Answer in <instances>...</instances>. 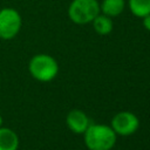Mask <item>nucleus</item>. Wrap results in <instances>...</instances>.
I'll return each mask as SVG.
<instances>
[{
    "label": "nucleus",
    "mask_w": 150,
    "mask_h": 150,
    "mask_svg": "<svg viewBox=\"0 0 150 150\" xmlns=\"http://www.w3.org/2000/svg\"><path fill=\"white\" fill-rule=\"evenodd\" d=\"M84 134V143L89 150H110L116 143V132L104 124H90Z\"/></svg>",
    "instance_id": "nucleus-1"
},
{
    "label": "nucleus",
    "mask_w": 150,
    "mask_h": 150,
    "mask_svg": "<svg viewBox=\"0 0 150 150\" xmlns=\"http://www.w3.org/2000/svg\"><path fill=\"white\" fill-rule=\"evenodd\" d=\"M28 71L33 79L40 82H49L56 77L59 64L57 61L48 54H36L29 60Z\"/></svg>",
    "instance_id": "nucleus-2"
},
{
    "label": "nucleus",
    "mask_w": 150,
    "mask_h": 150,
    "mask_svg": "<svg viewBox=\"0 0 150 150\" xmlns=\"http://www.w3.org/2000/svg\"><path fill=\"white\" fill-rule=\"evenodd\" d=\"M68 18L75 25H87L101 13L97 0H71L68 6Z\"/></svg>",
    "instance_id": "nucleus-3"
},
{
    "label": "nucleus",
    "mask_w": 150,
    "mask_h": 150,
    "mask_svg": "<svg viewBox=\"0 0 150 150\" xmlns=\"http://www.w3.org/2000/svg\"><path fill=\"white\" fill-rule=\"evenodd\" d=\"M22 26V18L20 13L11 7L0 9V39L12 40L14 39Z\"/></svg>",
    "instance_id": "nucleus-4"
},
{
    "label": "nucleus",
    "mask_w": 150,
    "mask_h": 150,
    "mask_svg": "<svg viewBox=\"0 0 150 150\" xmlns=\"http://www.w3.org/2000/svg\"><path fill=\"white\" fill-rule=\"evenodd\" d=\"M139 127V121L137 116L130 111L117 112L111 120V128L116 135L129 136L132 135Z\"/></svg>",
    "instance_id": "nucleus-5"
},
{
    "label": "nucleus",
    "mask_w": 150,
    "mask_h": 150,
    "mask_svg": "<svg viewBox=\"0 0 150 150\" xmlns=\"http://www.w3.org/2000/svg\"><path fill=\"white\" fill-rule=\"evenodd\" d=\"M66 123L68 128L75 134H83L90 125L88 116L80 109H73L68 112L66 117Z\"/></svg>",
    "instance_id": "nucleus-6"
},
{
    "label": "nucleus",
    "mask_w": 150,
    "mask_h": 150,
    "mask_svg": "<svg viewBox=\"0 0 150 150\" xmlns=\"http://www.w3.org/2000/svg\"><path fill=\"white\" fill-rule=\"evenodd\" d=\"M19 144V136L13 129L0 127V150H18Z\"/></svg>",
    "instance_id": "nucleus-7"
},
{
    "label": "nucleus",
    "mask_w": 150,
    "mask_h": 150,
    "mask_svg": "<svg viewBox=\"0 0 150 150\" xmlns=\"http://www.w3.org/2000/svg\"><path fill=\"white\" fill-rule=\"evenodd\" d=\"M125 0H102L100 2V11L102 14L114 19L122 14V12L125 9Z\"/></svg>",
    "instance_id": "nucleus-8"
},
{
    "label": "nucleus",
    "mask_w": 150,
    "mask_h": 150,
    "mask_svg": "<svg viewBox=\"0 0 150 150\" xmlns=\"http://www.w3.org/2000/svg\"><path fill=\"white\" fill-rule=\"evenodd\" d=\"M93 27L95 29V32L100 35H108L112 32L114 28V22H112V18L104 15L102 13H100L93 21Z\"/></svg>",
    "instance_id": "nucleus-9"
},
{
    "label": "nucleus",
    "mask_w": 150,
    "mask_h": 150,
    "mask_svg": "<svg viewBox=\"0 0 150 150\" xmlns=\"http://www.w3.org/2000/svg\"><path fill=\"white\" fill-rule=\"evenodd\" d=\"M127 6L131 14L136 18L142 19L150 14V0H128Z\"/></svg>",
    "instance_id": "nucleus-10"
},
{
    "label": "nucleus",
    "mask_w": 150,
    "mask_h": 150,
    "mask_svg": "<svg viewBox=\"0 0 150 150\" xmlns=\"http://www.w3.org/2000/svg\"><path fill=\"white\" fill-rule=\"evenodd\" d=\"M142 23H143V27L150 32V14L145 15L142 18Z\"/></svg>",
    "instance_id": "nucleus-11"
},
{
    "label": "nucleus",
    "mask_w": 150,
    "mask_h": 150,
    "mask_svg": "<svg viewBox=\"0 0 150 150\" xmlns=\"http://www.w3.org/2000/svg\"><path fill=\"white\" fill-rule=\"evenodd\" d=\"M2 122H4V120H2V116L0 114V127H2Z\"/></svg>",
    "instance_id": "nucleus-12"
}]
</instances>
